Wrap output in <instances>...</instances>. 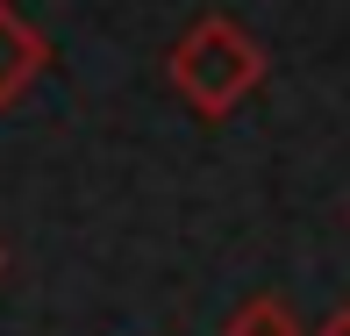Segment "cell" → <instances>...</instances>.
Masks as SVG:
<instances>
[{"label": "cell", "mask_w": 350, "mask_h": 336, "mask_svg": "<svg viewBox=\"0 0 350 336\" xmlns=\"http://www.w3.org/2000/svg\"><path fill=\"white\" fill-rule=\"evenodd\" d=\"M43 65H51V43H43L8 0H0V107L22 101V93L43 79Z\"/></svg>", "instance_id": "cell-2"}, {"label": "cell", "mask_w": 350, "mask_h": 336, "mask_svg": "<svg viewBox=\"0 0 350 336\" xmlns=\"http://www.w3.org/2000/svg\"><path fill=\"white\" fill-rule=\"evenodd\" d=\"M308 336H350V308H336V315H322V329H308Z\"/></svg>", "instance_id": "cell-4"}, {"label": "cell", "mask_w": 350, "mask_h": 336, "mask_svg": "<svg viewBox=\"0 0 350 336\" xmlns=\"http://www.w3.org/2000/svg\"><path fill=\"white\" fill-rule=\"evenodd\" d=\"M165 72H172V93H179L200 122H221L229 107H243L250 93L265 86V43L250 36L243 22H229V14H200V22L172 43Z\"/></svg>", "instance_id": "cell-1"}, {"label": "cell", "mask_w": 350, "mask_h": 336, "mask_svg": "<svg viewBox=\"0 0 350 336\" xmlns=\"http://www.w3.org/2000/svg\"><path fill=\"white\" fill-rule=\"evenodd\" d=\"M221 336H308V329H300V315L286 308L279 294H250V300H236V308H229Z\"/></svg>", "instance_id": "cell-3"}, {"label": "cell", "mask_w": 350, "mask_h": 336, "mask_svg": "<svg viewBox=\"0 0 350 336\" xmlns=\"http://www.w3.org/2000/svg\"><path fill=\"white\" fill-rule=\"evenodd\" d=\"M0 265H8V258H0Z\"/></svg>", "instance_id": "cell-5"}]
</instances>
